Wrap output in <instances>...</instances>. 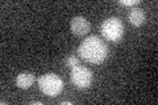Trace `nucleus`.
I'll use <instances>...</instances> for the list:
<instances>
[{"instance_id":"f257e3e1","label":"nucleus","mask_w":158,"mask_h":105,"mask_svg":"<svg viewBox=\"0 0 158 105\" xmlns=\"http://www.w3.org/2000/svg\"><path fill=\"white\" fill-rule=\"evenodd\" d=\"M78 54L86 62L100 64L107 59L108 47L98 36H90L78 47Z\"/></svg>"},{"instance_id":"f03ea898","label":"nucleus","mask_w":158,"mask_h":105,"mask_svg":"<svg viewBox=\"0 0 158 105\" xmlns=\"http://www.w3.org/2000/svg\"><path fill=\"white\" fill-rule=\"evenodd\" d=\"M38 87L42 93L46 96L56 97L63 89V82L62 79L56 74H45L38 78Z\"/></svg>"},{"instance_id":"7ed1b4c3","label":"nucleus","mask_w":158,"mask_h":105,"mask_svg":"<svg viewBox=\"0 0 158 105\" xmlns=\"http://www.w3.org/2000/svg\"><path fill=\"white\" fill-rule=\"evenodd\" d=\"M102 34L106 39L111 42H116L124 36V25L117 17H110L102 24Z\"/></svg>"},{"instance_id":"20e7f679","label":"nucleus","mask_w":158,"mask_h":105,"mask_svg":"<svg viewBox=\"0 0 158 105\" xmlns=\"http://www.w3.org/2000/svg\"><path fill=\"white\" fill-rule=\"evenodd\" d=\"M71 82L79 89L88 88L92 84V71L85 66H75L71 68Z\"/></svg>"},{"instance_id":"39448f33","label":"nucleus","mask_w":158,"mask_h":105,"mask_svg":"<svg viewBox=\"0 0 158 105\" xmlns=\"http://www.w3.org/2000/svg\"><path fill=\"white\" fill-rule=\"evenodd\" d=\"M70 28H71V32L74 34H77V36H85V34L90 32V22L85 17L77 16L71 20Z\"/></svg>"},{"instance_id":"423d86ee","label":"nucleus","mask_w":158,"mask_h":105,"mask_svg":"<svg viewBox=\"0 0 158 105\" xmlns=\"http://www.w3.org/2000/svg\"><path fill=\"white\" fill-rule=\"evenodd\" d=\"M34 82H36V76L32 72H21L16 78V86L23 89L31 88Z\"/></svg>"},{"instance_id":"0eeeda50","label":"nucleus","mask_w":158,"mask_h":105,"mask_svg":"<svg viewBox=\"0 0 158 105\" xmlns=\"http://www.w3.org/2000/svg\"><path fill=\"white\" fill-rule=\"evenodd\" d=\"M128 17H129L131 24L135 25V26H141V25L145 22V18H146L145 12L140 8H132L129 14H128Z\"/></svg>"},{"instance_id":"6e6552de","label":"nucleus","mask_w":158,"mask_h":105,"mask_svg":"<svg viewBox=\"0 0 158 105\" xmlns=\"http://www.w3.org/2000/svg\"><path fill=\"white\" fill-rule=\"evenodd\" d=\"M78 64H79V61H78V58L75 55H70V57L66 58V66L67 67L74 68L75 66H78Z\"/></svg>"},{"instance_id":"1a4fd4ad","label":"nucleus","mask_w":158,"mask_h":105,"mask_svg":"<svg viewBox=\"0 0 158 105\" xmlns=\"http://www.w3.org/2000/svg\"><path fill=\"white\" fill-rule=\"evenodd\" d=\"M121 4V6H127V7H133V6H137L138 3V0H120V2H118Z\"/></svg>"},{"instance_id":"9d476101","label":"nucleus","mask_w":158,"mask_h":105,"mask_svg":"<svg viewBox=\"0 0 158 105\" xmlns=\"http://www.w3.org/2000/svg\"><path fill=\"white\" fill-rule=\"evenodd\" d=\"M31 104H32V105H42V103H41V101H32Z\"/></svg>"},{"instance_id":"9b49d317","label":"nucleus","mask_w":158,"mask_h":105,"mask_svg":"<svg viewBox=\"0 0 158 105\" xmlns=\"http://www.w3.org/2000/svg\"><path fill=\"white\" fill-rule=\"evenodd\" d=\"M73 103H70V101H62L61 103V105H71Z\"/></svg>"}]
</instances>
